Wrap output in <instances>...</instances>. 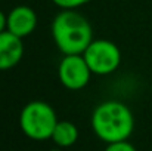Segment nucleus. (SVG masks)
<instances>
[{"mask_svg":"<svg viewBox=\"0 0 152 151\" xmlns=\"http://www.w3.org/2000/svg\"><path fill=\"white\" fill-rule=\"evenodd\" d=\"M53 40L64 55H83L92 43L89 21L72 9H64L52 22Z\"/></svg>","mask_w":152,"mask_h":151,"instance_id":"nucleus-1","label":"nucleus"},{"mask_svg":"<svg viewBox=\"0 0 152 151\" xmlns=\"http://www.w3.org/2000/svg\"><path fill=\"white\" fill-rule=\"evenodd\" d=\"M151 92H152V82H151Z\"/></svg>","mask_w":152,"mask_h":151,"instance_id":"nucleus-12","label":"nucleus"},{"mask_svg":"<svg viewBox=\"0 0 152 151\" xmlns=\"http://www.w3.org/2000/svg\"><path fill=\"white\" fill-rule=\"evenodd\" d=\"M90 74L92 71L83 55H65L58 68L61 83L71 91L83 89L89 83Z\"/></svg>","mask_w":152,"mask_h":151,"instance_id":"nucleus-5","label":"nucleus"},{"mask_svg":"<svg viewBox=\"0 0 152 151\" xmlns=\"http://www.w3.org/2000/svg\"><path fill=\"white\" fill-rule=\"evenodd\" d=\"M6 28H7V16L0 10V33L6 31Z\"/></svg>","mask_w":152,"mask_h":151,"instance_id":"nucleus-11","label":"nucleus"},{"mask_svg":"<svg viewBox=\"0 0 152 151\" xmlns=\"http://www.w3.org/2000/svg\"><path fill=\"white\" fill-rule=\"evenodd\" d=\"M52 1L62 9H75V7L86 4L89 0H52Z\"/></svg>","mask_w":152,"mask_h":151,"instance_id":"nucleus-9","label":"nucleus"},{"mask_svg":"<svg viewBox=\"0 0 152 151\" xmlns=\"http://www.w3.org/2000/svg\"><path fill=\"white\" fill-rule=\"evenodd\" d=\"M105 151H136V148L127 141H120V142L108 144Z\"/></svg>","mask_w":152,"mask_h":151,"instance_id":"nucleus-10","label":"nucleus"},{"mask_svg":"<svg viewBox=\"0 0 152 151\" xmlns=\"http://www.w3.org/2000/svg\"><path fill=\"white\" fill-rule=\"evenodd\" d=\"M78 138V129L71 122H58L52 133V139L59 147H71Z\"/></svg>","mask_w":152,"mask_h":151,"instance_id":"nucleus-8","label":"nucleus"},{"mask_svg":"<svg viewBox=\"0 0 152 151\" xmlns=\"http://www.w3.org/2000/svg\"><path fill=\"white\" fill-rule=\"evenodd\" d=\"M92 74L106 76L114 73L121 62V52L118 46L109 40H92L83 53Z\"/></svg>","mask_w":152,"mask_h":151,"instance_id":"nucleus-4","label":"nucleus"},{"mask_svg":"<svg viewBox=\"0 0 152 151\" xmlns=\"http://www.w3.org/2000/svg\"><path fill=\"white\" fill-rule=\"evenodd\" d=\"M92 127L102 141L108 144L127 141L134 127L133 113L120 101L102 102L92 114Z\"/></svg>","mask_w":152,"mask_h":151,"instance_id":"nucleus-2","label":"nucleus"},{"mask_svg":"<svg viewBox=\"0 0 152 151\" xmlns=\"http://www.w3.org/2000/svg\"><path fill=\"white\" fill-rule=\"evenodd\" d=\"M37 25V15L28 6H16L7 15V31L24 39L30 36Z\"/></svg>","mask_w":152,"mask_h":151,"instance_id":"nucleus-6","label":"nucleus"},{"mask_svg":"<svg viewBox=\"0 0 152 151\" xmlns=\"http://www.w3.org/2000/svg\"><path fill=\"white\" fill-rule=\"evenodd\" d=\"M58 123L56 113L48 102L33 101L27 104L19 116V126L22 132L34 141H46L52 138Z\"/></svg>","mask_w":152,"mask_h":151,"instance_id":"nucleus-3","label":"nucleus"},{"mask_svg":"<svg viewBox=\"0 0 152 151\" xmlns=\"http://www.w3.org/2000/svg\"><path fill=\"white\" fill-rule=\"evenodd\" d=\"M24 55L22 39L10 31L0 33V71L15 67Z\"/></svg>","mask_w":152,"mask_h":151,"instance_id":"nucleus-7","label":"nucleus"}]
</instances>
